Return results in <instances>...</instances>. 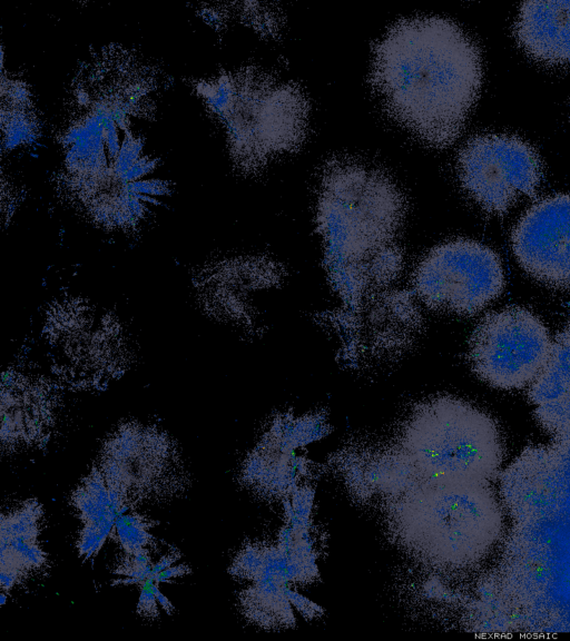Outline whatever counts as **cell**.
<instances>
[{
  "mask_svg": "<svg viewBox=\"0 0 570 641\" xmlns=\"http://www.w3.org/2000/svg\"><path fill=\"white\" fill-rule=\"evenodd\" d=\"M166 80L159 63L120 43L91 49L73 70L55 134L52 188L104 231L139 233L173 193L146 135Z\"/></svg>",
  "mask_w": 570,
  "mask_h": 641,
  "instance_id": "cell-1",
  "label": "cell"
},
{
  "mask_svg": "<svg viewBox=\"0 0 570 641\" xmlns=\"http://www.w3.org/2000/svg\"><path fill=\"white\" fill-rule=\"evenodd\" d=\"M370 82L392 119L444 148L460 136L479 96L480 50L450 19H401L374 45Z\"/></svg>",
  "mask_w": 570,
  "mask_h": 641,
  "instance_id": "cell-2",
  "label": "cell"
},
{
  "mask_svg": "<svg viewBox=\"0 0 570 641\" xmlns=\"http://www.w3.org/2000/svg\"><path fill=\"white\" fill-rule=\"evenodd\" d=\"M404 215V197L384 171L346 157L324 166L317 230L328 277L352 318L396 278L402 266L396 237Z\"/></svg>",
  "mask_w": 570,
  "mask_h": 641,
  "instance_id": "cell-3",
  "label": "cell"
},
{
  "mask_svg": "<svg viewBox=\"0 0 570 641\" xmlns=\"http://www.w3.org/2000/svg\"><path fill=\"white\" fill-rule=\"evenodd\" d=\"M513 526L482 603L531 632H570V499L511 517Z\"/></svg>",
  "mask_w": 570,
  "mask_h": 641,
  "instance_id": "cell-4",
  "label": "cell"
},
{
  "mask_svg": "<svg viewBox=\"0 0 570 641\" xmlns=\"http://www.w3.org/2000/svg\"><path fill=\"white\" fill-rule=\"evenodd\" d=\"M206 114L224 131L236 171L261 172L284 152L296 151L308 128L309 105L294 82L255 66L186 79Z\"/></svg>",
  "mask_w": 570,
  "mask_h": 641,
  "instance_id": "cell-5",
  "label": "cell"
},
{
  "mask_svg": "<svg viewBox=\"0 0 570 641\" xmlns=\"http://www.w3.org/2000/svg\"><path fill=\"white\" fill-rule=\"evenodd\" d=\"M491 482H422L386 500L387 527L419 561L448 571L470 570L500 543L503 510Z\"/></svg>",
  "mask_w": 570,
  "mask_h": 641,
  "instance_id": "cell-6",
  "label": "cell"
},
{
  "mask_svg": "<svg viewBox=\"0 0 570 641\" xmlns=\"http://www.w3.org/2000/svg\"><path fill=\"white\" fill-rule=\"evenodd\" d=\"M392 445L429 483L491 482L499 475L504 454L497 422L449 395L417 403Z\"/></svg>",
  "mask_w": 570,
  "mask_h": 641,
  "instance_id": "cell-7",
  "label": "cell"
},
{
  "mask_svg": "<svg viewBox=\"0 0 570 641\" xmlns=\"http://www.w3.org/2000/svg\"><path fill=\"white\" fill-rule=\"evenodd\" d=\"M228 571L252 582L239 595L249 621L266 629L291 627L295 619L288 583L314 581L318 573L311 519L286 517L276 543L244 545Z\"/></svg>",
  "mask_w": 570,
  "mask_h": 641,
  "instance_id": "cell-8",
  "label": "cell"
},
{
  "mask_svg": "<svg viewBox=\"0 0 570 641\" xmlns=\"http://www.w3.org/2000/svg\"><path fill=\"white\" fill-rule=\"evenodd\" d=\"M416 297L430 309L474 315L503 290L501 260L490 247L455 239L431 249L412 276Z\"/></svg>",
  "mask_w": 570,
  "mask_h": 641,
  "instance_id": "cell-9",
  "label": "cell"
},
{
  "mask_svg": "<svg viewBox=\"0 0 570 641\" xmlns=\"http://www.w3.org/2000/svg\"><path fill=\"white\" fill-rule=\"evenodd\" d=\"M553 342L543 322L522 307L488 314L475 327L469 361L480 379L500 389L531 385L549 361Z\"/></svg>",
  "mask_w": 570,
  "mask_h": 641,
  "instance_id": "cell-10",
  "label": "cell"
},
{
  "mask_svg": "<svg viewBox=\"0 0 570 641\" xmlns=\"http://www.w3.org/2000/svg\"><path fill=\"white\" fill-rule=\"evenodd\" d=\"M465 193L487 213L502 215L522 196L535 193L542 165L525 140L505 134H483L469 139L456 159Z\"/></svg>",
  "mask_w": 570,
  "mask_h": 641,
  "instance_id": "cell-11",
  "label": "cell"
},
{
  "mask_svg": "<svg viewBox=\"0 0 570 641\" xmlns=\"http://www.w3.org/2000/svg\"><path fill=\"white\" fill-rule=\"evenodd\" d=\"M46 334L62 365L80 381L108 379L128 365L130 351L119 323L79 300L53 305Z\"/></svg>",
  "mask_w": 570,
  "mask_h": 641,
  "instance_id": "cell-12",
  "label": "cell"
},
{
  "mask_svg": "<svg viewBox=\"0 0 570 641\" xmlns=\"http://www.w3.org/2000/svg\"><path fill=\"white\" fill-rule=\"evenodd\" d=\"M520 266L552 286H570V195L547 197L530 207L512 233Z\"/></svg>",
  "mask_w": 570,
  "mask_h": 641,
  "instance_id": "cell-13",
  "label": "cell"
},
{
  "mask_svg": "<svg viewBox=\"0 0 570 641\" xmlns=\"http://www.w3.org/2000/svg\"><path fill=\"white\" fill-rule=\"evenodd\" d=\"M316 440L317 430L305 415H279L244 461L242 482L263 495L288 497L308 466L295 448Z\"/></svg>",
  "mask_w": 570,
  "mask_h": 641,
  "instance_id": "cell-14",
  "label": "cell"
},
{
  "mask_svg": "<svg viewBox=\"0 0 570 641\" xmlns=\"http://www.w3.org/2000/svg\"><path fill=\"white\" fill-rule=\"evenodd\" d=\"M55 395L42 379L14 369L2 374V450L35 445L48 437L55 417Z\"/></svg>",
  "mask_w": 570,
  "mask_h": 641,
  "instance_id": "cell-15",
  "label": "cell"
},
{
  "mask_svg": "<svg viewBox=\"0 0 570 641\" xmlns=\"http://www.w3.org/2000/svg\"><path fill=\"white\" fill-rule=\"evenodd\" d=\"M274 264L261 257L223 259L206 266L196 287L204 309L218 320L245 324L249 320L248 292L277 276Z\"/></svg>",
  "mask_w": 570,
  "mask_h": 641,
  "instance_id": "cell-16",
  "label": "cell"
},
{
  "mask_svg": "<svg viewBox=\"0 0 570 641\" xmlns=\"http://www.w3.org/2000/svg\"><path fill=\"white\" fill-rule=\"evenodd\" d=\"M514 33L533 59L549 65H570V1L523 2Z\"/></svg>",
  "mask_w": 570,
  "mask_h": 641,
  "instance_id": "cell-17",
  "label": "cell"
},
{
  "mask_svg": "<svg viewBox=\"0 0 570 641\" xmlns=\"http://www.w3.org/2000/svg\"><path fill=\"white\" fill-rule=\"evenodd\" d=\"M529 396L544 430L556 438L570 435V323L553 342L549 361L531 384Z\"/></svg>",
  "mask_w": 570,
  "mask_h": 641,
  "instance_id": "cell-18",
  "label": "cell"
},
{
  "mask_svg": "<svg viewBox=\"0 0 570 641\" xmlns=\"http://www.w3.org/2000/svg\"><path fill=\"white\" fill-rule=\"evenodd\" d=\"M41 521L27 514L1 520V594L12 589L33 571L45 569L48 560L38 538Z\"/></svg>",
  "mask_w": 570,
  "mask_h": 641,
  "instance_id": "cell-19",
  "label": "cell"
},
{
  "mask_svg": "<svg viewBox=\"0 0 570 641\" xmlns=\"http://www.w3.org/2000/svg\"><path fill=\"white\" fill-rule=\"evenodd\" d=\"M2 151L27 147L41 135V118L28 81L14 71H1Z\"/></svg>",
  "mask_w": 570,
  "mask_h": 641,
  "instance_id": "cell-20",
  "label": "cell"
},
{
  "mask_svg": "<svg viewBox=\"0 0 570 641\" xmlns=\"http://www.w3.org/2000/svg\"><path fill=\"white\" fill-rule=\"evenodd\" d=\"M155 523L136 511L124 513L116 517L111 538L119 543L126 555L151 550L156 545L150 532Z\"/></svg>",
  "mask_w": 570,
  "mask_h": 641,
  "instance_id": "cell-21",
  "label": "cell"
},
{
  "mask_svg": "<svg viewBox=\"0 0 570 641\" xmlns=\"http://www.w3.org/2000/svg\"><path fill=\"white\" fill-rule=\"evenodd\" d=\"M156 583L155 579H148L138 586L137 613L144 618L155 619L159 617V604L154 592Z\"/></svg>",
  "mask_w": 570,
  "mask_h": 641,
  "instance_id": "cell-22",
  "label": "cell"
},
{
  "mask_svg": "<svg viewBox=\"0 0 570 641\" xmlns=\"http://www.w3.org/2000/svg\"><path fill=\"white\" fill-rule=\"evenodd\" d=\"M189 572H190V569L188 565H186V564L175 565L174 564V565L167 568L166 570L157 573L155 575V580L158 584L164 583V582H169L170 580L181 578V576L188 574Z\"/></svg>",
  "mask_w": 570,
  "mask_h": 641,
  "instance_id": "cell-23",
  "label": "cell"
},
{
  "mask_svg": "<svg viewBox=\"0 0 570 641\" xmlns=\"http://www.w3.org/2000/svg\"><path fill=\"white\" fill-rule=\"evenodd\" d=\"M158 585L159 584H157V583L154 585V592L156 594L158 604L167 614H173V612L175 611V608L171 604V602L169 601V599L160 591Z\"/></svg>",
  "mask_w": 570,
  "mask_h": 641,
  "instance_id": "cell-24",
  "label": "cell"
},
{
  "mask_svg": "<svg viewBox=\"0 0 570 641\" xmlns=\"http://www.w3.org/2000/svg\"><path fill=\"white\" fill-rule=\"evenodd\" d=\"M557 443L561 445L570 454V435L556 438Z\"/></svg>",
  "mask_w": 570,
  "mask_h": 641,
  "instance_id": "cell-25",
  "label": "cell"
}]
</instances>
